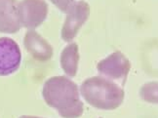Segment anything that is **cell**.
Returning <instances> with one entry per match:
<instances>
[{"label": "cell", "mask_w": 158, "mask_h": 118, "mask_svg": "<svg viewBox=\"0 0 158 118\" xmlns=\"http://www.w3.org/2000/svg\"><path fill=\"white\" fill-rule=\"evenodd\" d=\"M42 96L49 107L64 118H78L83 114L78 86L66 76H54L44 83Z\"/></svg>", "instance_id": "1"}, {"label": "cell", "mask_w": 158, "mask_h": 118, "mask_svg": "<svg viewBox=\"0 0 158 118\" xmlns=\"http://www.w3.org/2000/svg\"><path fill=\"white\" fill-rule=\"evenodd\" d=\"M80 93L89 104L104 110H112L120 107L125 96L120 86L104 76L86 79L80 87Z\"/></svg>", "instance_id": "2"}, {"label": "cell", "mask_w": 158, "mask_h": 118, "mask_svg": "<svg viewBox=\"0 0 158 118\" xmlns=\"http://www.w3.org/2000/svg\"><path fill=\"white\" fill-rule=\"evenodd\" d=\"M90 16V6L87 2L80 0L74 1L66 12L65 22L62 29V38L70 42L77 35L79 29L86 23Z\"/></svg>", "instance_id": "3"}, {"label": "cell", "mask_w": 158, "mask_h": 118, "mask_svg": "<svg viewBox=\"0 0 158 118\" xmlns=\"http://www.w3.org/2000/svg\"><path fill=\"white\" fill-rule=\"evenodd\" d=\"M18 14L22 27L34 29L46 20L48 4L45 0H22L18 4Z\"/></svg>", "instance_id": "4"}, {"label": "cell", "mask_w": 158, "mask_h": 118, "mask_svg": "<svg viewBox=\"0 0 158 118\" xmlns=\"http://www.w3.org/2000/svg\"><path fill=\"white\" fill-rule=\"evenodd\" d=\"M97 70L104 77L124 84L131 70V64L122 53L116 51L102 60L97 65Z\"/></svg>", "instance_id": "5"}, {"label": "cell", "mask_w": 158, "mask_h": 118, "mask_svg": "<svg viewBox=\"0 0 158 118\" xmlns=\"http://www.w3.org/2000/svg\"><path fill=\"white\" fill-rule=\"evenodd\" d=\"M22 53L17 42L9 37L0 38V76H7L20 67Z\"/></svg>", "instance_id": "6"}, {"label": "cell", "mask_w": 158, "mask_h": 118, "mask_svg": "<svg viewBox=\"0 0 158 118\" xmlns=\"http://www.w3.org/2000/svg\"><path fill=\"white\" fill-rule=\"evenodd\" d=\"M17 0H0V32L16 33L21 29Z\"/></svg>", "instance_id": "7"}, {"label": "cell", "mask_w": 158, "mask_h": 118, "mask_svg": "<svg viewBox=\"0 0 158 118\" xmlns=\"http://www.w3.org/2000/svg\"><path fill=\"white\" fill-rule=\"evenodd\" d=\"M25 47L32 57L39 61H49L53 56V48L43 37L34 30L30 29L26 33Z\"/></svg>", "instance_id": "8"}, {"label": "cell", "mask_w": 158, "mask_h": 118, "mask_svg": "<svg viewBox=\"0 0 158 118\" xmlns=\"http://www.w3.org/2000/svg\"><path fill=\"white\" fill-rule=\"evenodd\" d=\"M78 63V45L76 43H70L64 49L62 55H60V65L66 75L69 77H74L77 73Z\"/></svg>", "instance_id": "9"}, {"label": "cell", "mask_w": 158, "mask_h": 118, "mask_svg": "<svg viewBox=\"0 0 158 118\" xmlns=\"http://www.w3.org/2000/svg\"><path fill=\"white\" fill-rule=\"evenodd\" d=\"M139 96L143 101L158 104V82H148L142 86Z\"/></svg>", "instance_id": "10"}, {"label": "cell", "mask_w": 158, "mask_h": 118, "mask_svg": "<svg viewBox=\"0 0 158 118\" xmlns=\"http://www.w3.org/2000/svg\"><path fill=\"white\" fill-rule=\"evenodd\" d=\"M52 3L56 5V7L59 8L60 11L66 13L69 7L74 3L75 0H51Z\"/></svg>", "instance_id": "11"}]
</instances>
